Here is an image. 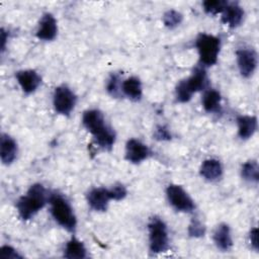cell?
Here are the masks:
<instances>
[{
    "mask_svg": "<svg viewBox=\"0 0 259 259\" xmlns=\"http://www.w3.org/2000/svg\"><path fill=\"white\" fill-rule=\"evenodd\" d=\"M84 127L94 137L96 144L104 149L110 150L115 143L114 131L105 123L103 113L99 109H88L82 116Z\"/></svg>",
    "mask_w": 259,
    "mask_h": 259,
    "instance_id": "obj_1",
    "label": "cell"
},
{
    "mask_svg": "<svg viewBox=\"0 0 259 259\" xmlns=\"http://www.w3.org/2000/svg\"><path fill=\"white\" fill-rule=\"evenodd\" d=\"M50 196L45 186L40 183L32 184L26 194L21 196L16 202L19 217L23 221L32 219L49 201Z\"/></svg>",
    "mask_w": 259,
    "mask_h": 259,
    "instance_id": "obj_2",
    "label": "cell"
},
{
    "mask_svg": "<svg viewBox=\"0 0 259 259\" xmlns=\"http://www.w3.org/2000/svg\"><path fill=\"white\" fill-rule=\"evenodd\" d=\"M51 213L54 220L68 232H75L77 219L70 202L61 194L53 193L50 195Z\"/></svg>",
    "mask_w": 259,
    "mask_h": 259,
    "instance_id": "obj_3",
    "label": "cell"
},
{
    "mask_svg": "<svg viewBox=\"0 0 259 259\" xmlns=\"http://www.w3.org/2000/svg\"><path fill=\"white\" fill-rule=\"evenodd\" d=\"M195 48L202 67H209L217 64L221 51V39L218 36L200 33L195 40Z\"/></svg>",
    "mask_w": 259,
    "mask_h": 259,
    "instance_id": "obj_4",
    "label": "cell"
},
{
    "mask_svg": "<svg viewBox=\"0 0 259 259\" xmlns=\"http://www.w3.org/2000/svg\"><path fill=\"white\" fill-rule=\"evenodd\" d=\"M150 251L153 254L163 253L168 249L169 236L166 224L160 218L151 219L148 224Z\"/></svg>",
    "mask_w": 259,
    "mask_h": 259,
    "instance_id": "obj_5",
    "label": "cell"
},
{
    "mask_svg": "<svg viewBox=\"0 0 259 259\" xmlns=\"http://www.w3.org/2000/svg\"><path fill=\"white\" fill-rule=\"evenodd\" d=\"M166 195L169 203L177 211L191 212L195 208L193 199L180 185H177V184L168 185L166 189Z\"/></svg>",
    "mask_w": 259,
    "mask_h": 259,
    "instance_id": "obj_6",
    "label": "cell"
},
{
    "mask_svg": "<svg viewBox=\"0 0 259 259\" xmlns=\"http://www.w3.org/2000/svg\"><path fill=\"white\" fill-rule=\"evenodd\" d=\"M77 97L67 85L58 86L53 94L55 110L63 115H69L76 105Z\"/></svg>",
    "mask_w": 259,
    "mask_h": 259,
    "instance_id": "obj_7",
    "label": "cell"
},
{
    "mask_svg": "<svg viewBox=\"0 0 259 259\" xmlns=\"http://www.w3.org/2000/svg\"><path fill=\"white\" fill-rule=\"evenodd\" d=\"M240 74L244 78L251 77L257 68V54L253 49L243 48L236 52Z\"/></svg>",
    "mask_w": 259,
    "mask_h": 259,
    "instance_id": "obj_8",
    "label": "cell"
},
{
    "mask_svg": "<svg viewBox=\"0 0 259 259\" xmlns=\"http://www.w3.org/2000/svg\"><path fill=\"white\" fill-rule=\"evenodd\" d=\"M87 203L95 211H105L108 207L109 200H111V194L109 188L95 187L89 190L86 195Z\"/></svg>",
    "mask_w": 259,
    "mask_h": 259,
    "instance_id": "obj_9",
    "label": "cell"
},
{
    "mask_svg": "<svg viewBox=\"0 0 259 259\" xmlns=\"http://www.w3.org/2000/svg\"><path fill=\"white\" fill-rule=\"evenodd\" d=\"M150 156V149L147 145L137 139H131L125 145V159L133 163L139 164Z\"/></svg>",
    "mask_w": 259,
    "mask_h": 259,
    "instance_id": "obj_10",
    "label": "cell"
},
{
    "mask_svg": "<svg viewBox=\"0 0 259 259\" xmlns=\"http://www.w3.org/2000/svg\"><path fill=\"white\" fill-rule=\"evenodd\" d=\"M17 83L25 94L33 93L40 85L41 78L34 70H21L15 74Z\"/></svg>",
    "mask_w": 259,
    "mask_h": 259,
    "instance_id": "obj_11",
    "label": "cell"
},
{
    "mask_svg": "<svg viewBox=\"0 0 259 259\" xmlns=\"http://www.w3.org/2000/svg\"><path fill=\"white\" fill-rule=\"evenodd\" d=\"M58 33L57 20L51 13H45L39 20L36 37L40 40L50 41L55 39Z\"/></svg>",
    "mask_w": 259,
    "mask_h": 259,
    "instance_id": "obj_12",
    "label": "cell"
},
{
    "mask_svg": "<svg viewBox=\"0 0 259 259\" xmlns=\"http://www.w3.org/2000/svg\"><path fill=\"white\" fill-rule=\"evenodd\" d=\"M222 14V22L231 28H236L242 23L245 12L237 2H228Z\"/></svg>",
    "mask_w": 259,
    "mask_h": 259,
    "instance_id": "obj_13",
    "label": "cell"
},
{
    "mask_svg": "<svg viewBox=\"0 0 259 259\" xmlns=\"http://www.w3.org/2000/svg\"><path fill=\"white\" fill-rule=\"evenodd\" d=\"M18 152L17 143L13 138L6 134L1 135L0 140V159L4 165H10L16 159Z\"/></svg>",
    "mask_w": 259,
    "mask_h": 259,
    "instance_id": "obj_14",
    "label": "cell"
},
{
    "mask_svg": "<svg viewBox=\"0 0 259 259\" xmlns=\"http://www.w3.org/2000/svg\"><path fill=\"white\" fill-rule=\"evenodd\" d=\"M213 243L217 248L223 252L229 251L233 247V239L229 225L222 223L218 225L212 235Z\"/></svg>",
    "mask_w": 259,
    "mask_h": 259,
    "instance_id": "obj_15",
    "label": "cell"
},
{
    "mask_svg": "<svg viewBox=\"0 0 259 259\" xmlns=\"http://www.w3.org/2000/svg\"><path fill=\"white\" fill-rule=\"evenodd\" d=\"M223 165L217 159H206L202 162L199 173L201 177L209 182L218 181L223 176Z\"/></svg>",
    "mask_w": 259,
    "mask_h": 259,
    "instance_id": "obj_16",
    "label": "cell"
},
{
    "mask_svg": "<svg viewBox=\"0 0 259 259\" xmlns=\"http://www.w3.org/2000/svg\"><path fill=\"white\" fill-rule=\"evenodd\" d=\"M183 81L191 94L205 89L207 86V76L204 67L195 68L190 77L184 79Z\"/></svg>",
    "mask_w": 259,
    "mask_h": 259,
    "instance_id": "obj_17",
    "label": "cell"
},
{
    "mask_svg": "<svg viewBox=\"0 0 259 259\" xmlns=\"http://www.w3.org/2000/svg\"><path fill=\"white\" fill-rule=\"evenodd\" d=\"M121 93L133 101H140L143 96L141 80L135 76L124 79L121 82Z\"/></svg>",
    "mask_w": 259,
    "mask_h": 259,
    "instance_id": "obj_18",
    "label": "cell"
},
{
    "mask_svg": "<svg viewBox=\"0 0 259 259\" xmlns=\"http://www.w3.org/2000/svg\"><path fill=\"white\" fill-rule=\"evenodd\" d=\"M238 135L242 140H248L257 131L258 121L254 115H239L237 117Z\"/></svg>",
    "mask_w": 259,
    "mask_h": 259,
    "instance_id": "obj_19",
    "label": "cell"
},
{
    "mask_svg": "<svg viewBox=\"0 0 259 259\" xmlns=\"http://www.w3.org/2000/svg\"><path fill=\"white\" fill-rule=\"evenodd\" d=\"M202 106L208 113H218L222 108V96L219 91L208 89L202 96Z\"/></svg>",
    "mask_w": 259,
    "mask_h": 259,
    "instance_id": "obj_20",
    "label": "cell"
},
{
    "mask_svg": "<svg viewBox=\"0 0 259 259\" xmlns=\"http://www.w3.org/2000/svg\"><path fill=\"white\" fill-rule=\"evenodd\" d=\"M64 257L68 259H84L87 257V250L81 241L72 237L65 246Z\"/></svg>",
    "mask_w": 259,
    "mask_h": 259,
    "instance_id": "obj_21",
    "label": "cell"
},
{
    "mask_svg": "<svg viewBox=\"0 0 259 259\" xmlns=\"http://www.w3.org/2000/svg\"><path fill=\"white\" fill-rule=\"evenodd\" d=\"M241 176L245 181L257 183L259 180V165L255 160H249L242 165Z\"/></svg>",
    "mask_w": 259,
    "mask_h": 259,
    "instance_id": "obj_22",
    "label": "cell"
},
{
    "mask_svg": "<svg viewBox=\"0 0 259 259\" xmlns=\"http://www.w3.org/2000/svg\"><path fill=\"white\" fill-rule=\"evenodd\" d=\"M162 20H163L164 25L167 28L173 29V28L177 27L178 25H180V23L183 20V15L177 10L170 9L164 13Z\"/></svg>",
    "mask_w": 259,
    "mask_h": 259,
    "instance_id": "obj_23",
    "label": "cell"
},
{
    "mask_svg": "<svg viewBox=\"0 0 259 259\" xmlns=\"http://www.w3.org/2000/svg\"><path fill=\"white\" fill-rule=\"evenodd\" d=\"M228 1L226 0H205L202 2V7L205 13L217 15L219 13H223Z\"/></svg>",
    "mask_w": 259,
    "mask_h": 259,
    "instance_id": "obj_24",
    "label": "cell"
},
{
    "mask_svg": "<svg viewBox=\"0 0 259 259\" xmlns=\"http://www.w3.org/2000/svg\"><path fill=\"white\" fill-rule=\"evenodd\" d=\"M106 90L113 97L119 96V94L121 93V82L118 75L113 74L110 76L106 84Z\"/></svg>",
    "mask_w": 259,
    "mask_h": 259,
    "instance_id": "obj_25",
    "label": "cell"
},
{
    "mask_svg": "<svg viewBox=\"0 0 259 259\" xmlns=\"http://www.w3.org/2000/svg\"><path fill=\"white\" fill-rule=\"evenodd\" d=\"M193 94L190 93V91L187 89V87L185 86V83L183 80H181L175 88V96H176V100L180 103H186L188 102Z\"/></svg>",
    "mask_w": 259,
    "mask_h": 259,
    "instance_id": "obj_26",
    "label": "cell"
},
{
    "mask_svg": "<svg viewBox=\"0 0 259 259\" xmlns=\"http://www.w3.org/2000/svg\"><path fill=\"white\" fill-rule=\"evenodd\" d=\"M188 234L191 237L199 238L203 237L205 234V227L198 219H193L188 227Z\"/></svg>",
    "mask_w": 259,
    "mask_h": 259,
    "instance_id": "obj_27",
    "label": "cell"
},
{
    "mask_svg": "<svg viewBox=\"0 0 259 259\" xmlns=\"http://www.w3.org/2000/svg\"><path fill=\"white\" fill-rule=\"evenodd\" d=\"M110 194H111V198L113 200H122L125 196H126V188L122 185V184H114L113 186H111L109 188Z\"/></svg>",
    "mask_w": 259,
    "mask_h": 259,
    "instance_id": "obj_28",
    "label": "cell"
},
{
    "mask_svg": "<svg viewBox=\"0 0 259 259\" xmlns=\"http://www.w3.org/2000/svg\"><path fill=\"white\" fill-rule=\"evenodd\" d=\"M1 258L3 259H19L22 256L11 246H2L1 247Z\"/></svg>",
    "mask_w": 259,
    "mask_h": 259,
    "instance_id": "obj_29",
    "label": "cell"
},
{
    "mask_svg": "<svg viewBox=\"0 0 259 259\" xmlns=\"http://www.w3.org/2000/svg\"><path fill=\"white\" fill-rule=\"evenodd\" d=\"M155 139L159 140V141H169L171 140V134L169 132V130L164 126V125H160L156 128L155 132Z\"/></svg>",
    "mask_w": 259,
    "mask_h": 259,
    "instance_id": "obj_30",
    "label": "cell"
},
{
    "mask_svg": "<svg viewBox=\"0 0 259 259\" xmlns=\"http://www.w3.org/2000/svg\"><path fill=\"white\" fill-rule=\"evenodd\" d=\"M249 240H250L252 248L257 252L258 251V246H259V244H258V229L257 228H253L250 231Z\"/></svg>",
    "mask_w": 259,
    "mask_h": 259,
    "instance_id": "obj_31",
    "label": "cell"
},
{
    "mask_svg": "<svg viewBox=\"0 0 259 259\" xmlns=\"http://www.w3.org/2000/svg\"><path fill=\"white\" fill-rule=\"evenodd\" d=\"M7 32L4 30V28H1V52H3L5 50V46H6V41H7Z\"/></svg>",
    "mask_w": 259,
    "mask_h": 259,
    "instance_id": "obj_32",
    "label": "cell"
}]
</instances>
